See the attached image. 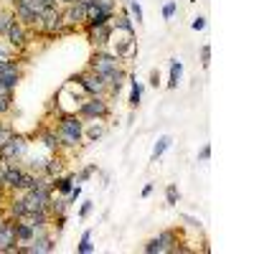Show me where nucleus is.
I'll use <instances>...</instances> for the list:
<instances>
[{"instance_id":"obj_6","label":"nucleus","mask_w":254,"mask_h":254,"mask_svg":"<svg viewBox=\"0 0 254 254\" xmlns=\"http://www.w3.org/2000/svg\"><path fill=\"white\" fill-rule=\"evenodd\" d=\"M76 115L81 120H107L110 117V102H107V97H84Z\"/></svg>"},{"instance_id":"obj_27","label":"nucleus","mask_w":254,"mask_h":254,"mask_svg":"<svg viewBox=\"0 0 254 254\" xmlns=\"http://www.w3.org/2000/svg\"><path fill=\"white\" fill-rule=\"evenodd\" d=\"M127 13L132 15V20L137 26L145 23V15H142V5H140V0H127Z\"/></svg>"},{"instance_id":"obj_15","label":"nucleus","mask_w":254,"mask_h":254,"mask_svg":"<svg viewBox=\"0 0 254 254\" xmlns=\"http://www.w3.org/2000/svg\"><path fill=\"white\" fill-rule=\"evenodd\" d=\"M107 132L104 120H84V142H97Z\"/></svg>"},{"instance_id":"obj_9","label":"nucleus","mask_w":254,"mask_h":254,"mask_svg":"<svg viewBox=\"0 0 254 254\" xmlns=\"http://www.w3.org/2000/svg\"><path fill=\"white\" fill-rule=\"evenodd\" d=\"M61 18H64V26H69V28L84 26V20H87V3L76 0L71 5H61Z\"/></svg>"},{"instance_id":"obj_13","label":"nucleus","mask_w":254,"mask_h":254,"mask_svg":"<svg viewBox=\"0 0 254 254\" xmlns=\"http://www.w3.org/2000/svg\"><path fill=\"white\" fill-rule=\"evenodd\" d=\"M115 13L112 10H102V8H94V5H87V20H84V31H92V28H99L104 23H112Z\"/></svg>"},{"instance_id":"obj_10","label":"nucleus","mask_w":254,"mask_h":254,"mask_svg":"<svg viewBox=\"0 0 254 254\" xmlns=\"http://www.w3.org/2000/svg\"><path fill=\"white\" fill-rule=\"evenodd\" d=\"M26 198V206L28 211H36V208H49L51 198H54V190H46V188H31V190H20Z\"/></svg>"},{"instance_id":"obj_8","label":"nucleus","mask_w":254,"mask_h":254,"mask_svg":"<svg viewBox=\"0 0 254 254\" xmlns=\"http://www.w3.org/2000/svg\"><path fill=\"white\" fill-rule=\"evenodd\" d=\"M71 79L81 84V89L87 92V97H107V84H104V79L99 74L84 69L81 74H74Z\"/></svg>"},{"instance_id":"obj_42","label":"nucleus","mask_w":254,"mask_h":254,"mask_svg":"<svg viewBox=\"0 0 254 254\" xmlns=\"http://www.w3.org/2000/svg\"><path fill=\"white\" fill-rule=\"evenodd\" d=\"M5 198H8V193H5V190H0V208H3V203H5Z\"/></svg>"},{"instance_id":"obj_38","label":"nucleus","mask_w":254,"mask_h":254,"mask_svg":"<svg viewBox=\"0 0 254 254\" xmlns=\"http://www.w3.org/2000/svg\"><path fill=\"white\" fill-rule=\"evenodd\" d=\"M190 28H193V31H203V28H206V18H203V15L193 18V23H190Z\"/></svg>"},{"instance_id":"obj_43","label":"nucleus","mask_w":254,"mask_h":254,"mask_svg":"<svg viewBox=\"0 0 254 254\" xmlns=\"http://www.w3.org/2000/svg\"><path fill=\"white\" fill-rule=\"evenodd\" d=\"M59 5H71V3H76V0H56Z\"/></svg>"},{"instance_id":"obj_26","label":"nucleus","mask_w":254,"mask_h":254,"mask_svg":"<svg viewBox=\"0 0 254 254\" xmlns=\"http://www.w3.org/2000/svg\"><path fill=\"white\" fill-rule=\"evenodd\" d=\"M76 252L79 254H92V252H97V247L92 244V229H87L81 234V239H79V244H76Z\"/></svg>"},{"instance_id":"obj_34","label":"nucleus","mask_w":254,"mask_h":254,"mask_svg":"<svg viewBox=\"0 0 254 254\" xmlns=\"http://www.w3.org/2000/svg\"><path fill=\"white\" fill-rule=\"evenodd\" d=\"M201 66H203V69L211 66V44H203V46H201Z\"/></svg>"},{"instance_id":"obj_12","label":"nucleus","mask_w":254,"mask_h":254,"mask_svg":"<svg viewBox=\"0 0 254 254\" xmlns=\"http://www.w3.org/2000/svg\"><path fill=\"white\" fill-rule=\"evenodd\" d=\"M5 41H8L10 46H15L18 51H23V49L28 46V41H31V31H28L23 23L13 20L10 28H8V33H5Z\"/></svg>"},{"instance_id":"obj_14","label":"nucleus","mask_w":254,"mask_h":254,"mask_svg":"<svg viewBox=\"0 0 254 254\" xmlns=\"http://www.w3.org/2000/svg\"><path fill=\"white\" fill-rule=\"evenodd\" d=\"M110 36H112V23H104V26H99V28L87 31V38H89L92 49H104V46L110 44Z\"/></svg>"},{"instance_id":"obj_20","label":"nucleus","mask_w":254,"mask_h":254,"mask_svg":"<svg viewBox=\"0 0 254 254\" xmlns=\"http://www.w3.org/2000/svg\"><path fill=\"white\" fill-rule=\"evenodd\" d=\"M127 84H130V110H137L142 102V84H137L135 74H127Z\"/></svg>"},{"instance_id":"obj_36","label":"nucleus","mask_w":254,"mask_h":254,"mask_svg":"<svg viewBox=\"0 0 254 254\" xmlns=\"http://www.w3.org/2000/svg\"><path fill=\"white\" fill-rule=\"evenodd\" d=\"M198 160H201V163L211 160V145H208V142H206V145L201 147V150H198Z\"/></svg>"},{"instance_id":"obj_18","label":"nucleus","mask_w":254,"mask_h":254,"mask_svg":"<svg viewBox=\"0 0 254 254\" xmlns=\"http://www.w3.org/2000/svg\"><path fill=\"white\" fill-rule=\"evenodd\" d=\"M41 142H44V147L49 153H61V142L56 137L54 127H44V130H41Z\"/></svg>"},{"instance_id":"obj_21","label":"nucleus","mask_w":254,"mask_h":254,"mask_svg":"<svg viewBox=\"0 0 254 254\" xmlns=\"http://www.w3.org/2000/svg\"><path fill=\"white\" fill-rule=\"evenodd\" d=\"M69 206H71V201H69L66 196H56V193H54V198H51V203H49L51 219H54V216H61V214H66Z\"/></svg>"},{"instance_id":"obj_2","label":"nucleus","mask_w":254,"mask_h":254,"mask_svg":"<svg viewBox=\"0 0 254 254\" xmlns=\"http://www.w3.org/2000/svg\"><path fill=\"white\" fill-rule=\"evenodd\" d=\"M54 130L61 142V150L74 153L84 145V120L79 115H59Z\"/></svg>"},{"instance_id":"obj_19","label":"nucleus","mask_w":254,"mask_h":254,"mask_svg":"<svg viewBox=\"0 0 254 254\" xmlns=\"http://www.w3.org/2000/svg\"><path fill=\"white\" fill-rule=\"evenodd\" d=\"M71 188H74V176L69 173V176H56L54 178V193L56 196H69L71 193Z\"/></svg>"},{"instance_id":"obj_24","label":"nucleus","mask_w":254,"mask_h":254,"mask_svg":"<svg viewBox=\"0 0 254 254\" xmlns=\"http://www.w3.org/2000/svg\"><path fill=\"white\" fill-rule=\"evenodd\" d=\"M115 20V28H122V31H135V20H132V15L127 13V10H120V15H115L112 18Z\"/></svg>"},{"instance_id":"obj_31","label":"nucleus","mask_w":254,"mask_h":254,"mask_svg":"<svg viewBox=\"0 0 254 254\" xmlns=\"http://www.w3.org/2000/svg\"><path fill=\"white\" fill-rule=\"evenodd\" d=\"M13 110V94H0V117Z\"/></svg>"},{"instance_id":"obj_5","label":"nucleus","mask_w":254,"mask_h":254,"mask_svg":"<svg viewBox=\"0 0 254 254\" xmlns=\"http://www.w3.org/2000/svg\"><path fill=\"white\" fill-rule=\"evenodd\" d=\"M46 8H41L36 0H13V15L26 28H38V18Z\"/></svg>"},{"instance_id":"obj_11","label":"nucleus","mask_w":254,"mask_h":254,"mask_svg":"<svg viewBox=\"0 0 254 254\" xmlns=\"http://www.w3.org/2000/svg\"><path fill=\"white\" fill-rule=\"evenodd\" d=\"M0 252L3 254H18V239H15L13 219H5L0 224Z\"/></svg>"},{"instance_id":"obj_17","label":"nucleus","mask_w":254,"mask_h":254,"mask_svg":"<svg viewBox=\"0 0 254 254\" xmlns=\"http://www.w3.org/2000/svg\"><path fill=\"white\" fill-rule=\"evenodd\" d=\"M64 168H66V160H64L61 153H56L54 158H46V163H44V173H46L49 178H56V176L64 173Z\"/></svg>"},{"instance_id":"obj_37","label":"nucleus","mask_w":254,"mask_h":254,"mask_svg":"<svg viewBox=\"0 0 254 254\" xmlns=\"http://www.w3.org/2000/svg\"><path fill=\"white\" fill-rule=\"evenodd\" d=\"M66 198H69L71 203H76V201L81 198V186H79V183H74V188H71V193H69Z\"/></svg>"},{"instance_id":"obj_30","label":"nucleus","mask_w":254,"mask_h":254,"mask_svg":"<svg viewBox=\"0 0 254 254\" xmlns=\"http://www.w3.org/2000/svg\"><path fill=\"white\" fill-rule=\"evenodd\" d=\"M36 186V173L33 171H26L23 173V181H20V186H18V190H31Z\"/></svg>"},{"instance_id":"obj_7","label":"nucleus","mask_w":254,"mask_h":254,"mask_svg":"<svg viewBox=\"0 0 254 254\" xmlns=\"http://www.w3.org/2000/svg\"><path fill=\"white\" fill-rule=\"evenodd\" d=\"M26 153H28V140H26L23 135H18V132L0 145V160H5V163L23 160Z\"/></svg>"},{"instance_id":"obj_29","label":"nucleus","mask_w":254,"mask_h":254,"mask_svg":"<svg viewBox=\"0 0 254 254\" xmlns=\"http://www.w3.org/2000/svg\"><path fill=\"white\" fill-rule=\"evenodd\" d=\"M13 135H15V127L10 122H5V120H0V145H3L8 137H13Z\"/></svg>"},{"instance_id":"obj_16","label":"nucleus","mask_w":254,"mask_h":254,"mask_svg":"<svg viewBox=\"0 0 254 254\" xmlns=\"http://www.w3.org/2000/svg\"><path fill=\"white\" fill-rule=\"evenodd\" d=\"M13 226H15V239H18V244H28V242L36 237V229H33L26 219H15Z\"/></svg>"},{"instance_id":"obj_39","label":"nucleus","mask_w":254,"mask_h":254,"mask_svg":"<svg viewBox=\"0 0 254 254\" xmlns=\"http://www.w3.org/2000/svg\"><path fill=\"white\" fill-rule=\"evenodd\" d=\"M147 84H150V87H155V89L160 87V71H158V69L150 71V81H147Z\"/></svg>"},{"instance_id":"obj_3","label":"nucleus","mask_w":254,"mask_h":254,"mask_svg":"<svg viewBox=\"0 0 254 254\" xmlns=\"http://www.w3.org/2000/svg\"><path fill=\"white\" fill-rule=\"evenodd\" d=\"M142 252H145V254H168V252L176 254V252H181V231H176V229L160 231L158 237H153V239L145 242Z\"/></svg>"},{"instance_id":"obj_1","label":"nucleus","mask_w":254,"mask_h":254,"mask_svg":"<svg viewBox=\"0 0 254 254\" xmlns=\"http://www.w3.org/2000/svg\"><path fill=\"white\" fill-rule=\"evenodd\" d=\"M87 69L104 79V84H107V99L120 94L122 87H125V81H127V71L122 66V59H117L107 49H94V54H92V59L87 64Z\"/></svg>"},{"instance_id":"obj_23","label":"nucleus","mask_w":254,"mask_h":254,"mask_svg":"<svg viewBox=\"0 0 254 254\" xmlns=\"http://www.w3.org/2000/svg\"><path fill=\"white\" fill-rule=\"evenodd\" d=\"M171 145H173V137H171V135H160V137H158V142H155V147H153L150 160H153V163H158V160L165 155V150H168Z\"/></svg>"},{"instance_id":"obj_4","label":"nucleus","mask_w":254,"mask_h":254,"mask_svg":"<svg viewBox=\"0 0 254 254\" xmlns=\"http://www.w3.org/2000/svg\"><path fill=\"white\" fill-rule=\"evenodd\" d=\"M110 44H115V56L122 61H130L137 54V41H135V31H122L112 26V36H110Z\"/></svg>"},{"instance_id":"obj_33","label":"nucleus","mask_w":254,"mask_h":254,"mask_svg":"<svg viewBox=\"0 0 254 254\" xmlns=\"http://www.w3.org/2000/svg\"><path fill=\"white\" fill-rule=\"evenodd\" d=\"M94 173H97V165H87L79 176H74V183H84V181H89Z\"/></svg>"},{"instance_id":"obj_22","label":"nucleus","mask_w":254,"mask_h":254,"mask_svg":"<svg viewBox=\"0 0 254 254\" xmlns=\"http://www.w3.org/2000/svg\"><path fill=\"white\" fill-rule=\"evenodd\" d=\"M183 76V64L178 59H171V74H168V89H178V81Z\"/></svg>"},{"instance_id":"obj_25","label":"nucleus","mask_w":254,"mask_h":254,"mask_svg":"<svg viewBox=\"0 0 254 254\" xmlns=\"http://www.w3.org/2000/svg\"><path fill=\"white\" fill-rule=\"evenodd\" d=\"M13 20H15L13 8H3V5H0V38H5V33H8Z\"/></svg>"},{"instance_id":"obj_40","label":"nucleus","mask_w":254,"mask_h":254,"mask_svg":"<svg viewBox=\"0 0 254 254\" xmlns=\"http://www.w3.org/2000/svg\"><path fill=\"white\" fill-rule=\"evenodd\" d=\"M153 190H155V183H145V186H142V198H150Z\"/></svg>"},{"instance_id":"obj_41","label":"nucleus","mask_w":254,"mask_h":254,"mask_svg":"<svg viewBox=\"0 0 254 254\" xmlns=\"http://www.w3.org/2000/svg\"><path fill=\"white\" fill-rule=\"evenodd\" d=\"M36 3H38L41 8H51V5H59L56 0H36Z\"/></svg>"},{"instance_id":"obj_32","label":"nucleus","mask_w":254,"mask_h":254,"mask_svg":"<svg viewBox=\"0 0 254 254\" xmlns=\"http://www.w3.org/2000/svg\"><path fill=\"white\" fill-rule=\"evenodd\" d=\"M176 10H178V3L176 0H168V3L163 5V20H173Z\"/></svg>"},{"instance_id":"obj_35","label":"nucleus","mask_w":254,"mask_h":254,"mask_svg":"<svg viewBox=\"0 0 254 254\" xmlns=\"http://www.w3.org/2000/svg\"><path fill=\"white\" fill-rule=\"evenodd\" d=\"M92 211H94V203H92V201H84L81 208H79V219H81V221H84V219H89Z\"/></svg>"},{"instance_id":"obj_28","label":"nucleus","mask_w":254,"mask_h":254,"mask_svg":"<svg viewBox=\"0 0 254 254\" xmlns=\"http://www.w3.org/2000/svg\"><path fill=\"white\" fill-rule=\"evenodd\" d=\"M178 198H181L178 186H176V183H168V186H165V203H168V206H176Z\"/></svg>"}]
</instances>
